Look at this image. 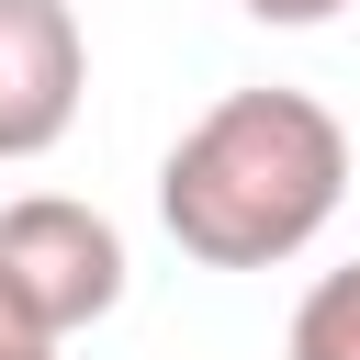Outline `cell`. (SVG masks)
Listing matches in <instances>:
<instances>
[{"label": "cell", "instance_id": "6da1fadb", "mask_svg": "<svg viewBox=\"0 0 360 360\" xmlns=\"http://www.w3.org/2000/svg\"><path fill=\"white\" fill-rule=\"evenodd\" d=\"M338 202H349V124L281 79L225 90L158 158V225L202 270H281L338 225Z\"/></svg>", "mask_w": 360, "mask_h": 360}, {"label": "cell", "instance_id": "7a4b0ae2", "mask_svg": "<svg viewBox=\"0 0 360 360\" xmlns=\"http://www.w3.org/2000/svg\"><path fill=\"white\" fill-rule=\"evenodd\" d=\"M0 304L34 349H68L79 326H101L124 304V236L101 202L68 191H22L0 202Z\"/></svg>", "mask_w": 360, "mask_h": 360}, {"label": "cell", "instance_id": "3957f363", "mask_svg": "<svg viewBox=\"0 0 360 360\" xmlns=\"http://www.w3.org/2000/svg\"><path fill=\"white\" fill-rule=\"evenodd\" d=\"M90 45L68 0H0V158H45L79 124Z\"/></svg>", "mask_w": 360, "mask_h": 360}, {"label": "cell", "instance_id": "277c9868", "mask_svg": "<svg viewBox=\"0 0 360 360\" xmlns=\"http://www.w3.org/2000/svg\"><path fill=\"white\" fill-rule=\"evenodd\" d=\"M281 360H360V259H338L326 281H304Z\"/></svg>", "mask_w": 360, "mask_h": 360}, {"label": "cell", "instance_id": "5b68a950", "mask_svg": "<svg viewBox=\"0 0 360 360\" xmlns=\"http://www.w3.org/2000/svg\"><path fill=\"white\" fill-rule=\"evenodd\" d=\"M248 22H270V34H315V22H338L349 0H236Z\"/></svg>", "mask_w": 360, "mask_h": 360}, {"label": "cell", "instance_id": "8992f818", "mask_svg": "<svg viewBox=\"0 0 360 360\" xmlns=\"http://www.w3.org/2000/svg\"><path fill=\"white\" fill-rule=\"evenodd\" d=\"M0 360H34V338L11 326V304H0Z\"/></svg>", "mask_w": 360, "mask_h": 360}, {"label": "cell", "instance_id": "52a82bcc", "mask_svg": "<svg viewBox=\"0 0 360 360\" xmlns=\"http://www.w3.org/2000/svg\"><path fill=\"white\" fill-rule=\"evenodd\" d=\"M34 360H68V349H34Z\"/></svg>", "mask_w": 360, "mask_h": 360}]
</instances>
